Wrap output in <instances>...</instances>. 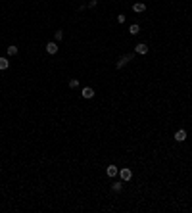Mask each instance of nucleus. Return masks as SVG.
<instances>
[{"instance_id":"15","label":"nucleus","mask_w":192,"mask_h":213,"mask_svg":"<svg viewBox=\"0 0 192 213\" xmlns=\"http://www.w3.org/2000/svg\"><path fill=\"white\" fill-rule=\"evenodd\" d=\"M117 21H119V23H125V16L119 13V16H117Z\"/></svg>"},{"instance_id":"9","label":"nucleus","mask_w":192,"mask_h":213,"mask_svg":"<svg viewBox=\"0 0 192 213\" xmlns=\"http://www.w3.org/2000/svg\"><path fill=\"white\" fill-rule=\"evenodd\" d=\"M129 33H131V35H138V33H140V25H138V23H132V25L129 27Z\"/></svg>"},{"instance_id":"1","label":"nucleus","mask_w":192,"mask_h":213,"mask_svg":"<svg viewBox=\"0 0 192 213\" xmlns=\"http://www.w3.org/2000/svg\"><path fill=\"white\" fill-rule=\"evenodd\" d=\"M119 177H121L123 183H129V180L132 179V171L127 169V167H125V169H119Z\"/></svg>"},{"instance_id":"6","label":"nucleus","mask_w":192,"mask_h":213,"mask_svg":"<svg viewBox=\"0 0 192 213\" xmlns=\"http://www.w3.org/2000/svg\"><path fill=\"white\" fill-rule=\"evenodd\" d=\"M117 173H119V169H117L115 165H108V169H106V175L108 177H115Z\"/></svg>"},{"instance_id":"2","label":"nucleus","mask_w":192,"mask_h":213,"mask_svg":"<svg viewBox=\"0 0 192 213\" xmlns=\"http://www.w3.org/2000/svg\"><path fill=\"white\" fill-rule=\"evenodd\" d=\"M81 96H83V98H86V100H89V98H92V96H94V90L90 88V87H85L83 90H81Z\"/></svg>"},{"instance_id":"16","label":"nucleus","mask_w":192,"mask_h":213,"mask_svg":"<svg viewBox=\"0 0 192 213\" xmlns=\"http://www.w3.org/2000/svg\"><path fill=\"white\" fill-rule=\"evenodd\" d=\"M96 4H98V0H90V2H89V8H94Z\"/></svg>"},{"instance_id":"7","label":"nucleus","mask_w":192,"mask_h":213,"mask_svg":"<svg viewBox=\"0 0 192 213\" xmlns=\"http://www.w3.org/2000/svg\"><path fill=\"white\" fill-rule=\"evenodd\" d=\"M132 10H135L136 13H142V12H146V4H142V2H136L135 6H132Z\"/></svg>"},{"instance_id":"3","label":"nucleus","mask_w":192,"mask_h":213,"mask_svg":"<svg viewBox=\"0 0 192 213\" xmlns=\"http://www.w3.org/2000/svg\"><path fill=\"white\" fill-rule=\"evenodd\" d=\"M175 140H177V142H185V140H186V131L185 129L177 131V133H175Z\"/></svg>"},{"instance_id":"13","label":"nucleus","mask_w":192,"mask_h":213,"mask_svg":"<svg viewBox=\"0 0 192 213\" xmlns=\"http://www.w3.org/2000/svg\"><path fill=\"white\" fill-rule=\"evenodd\" d=\"M69 87H71V88H77V87H79V81H77V79H71V81H69Z\"/></svg>"},{"instance_id":"5","label":"nucleus","mask_w":192,"mask_h":213,"mask_svg":"<svg viewBox=\"0 0 192 213\" xmlns=\"http://www.w3.org/2000/svg\"><path fill=\"white\" fill-rule=\"evenodd\" d=\"M132 60V54H127V56H121L119 58V62H117V67H123L125 63H129Z\"/></svg>"},{"instance_id":"8","label":"nucleus","mask_w":192,"mask_h":213,"mask_svg":"<svg viewBox=\"0 0 192 213\" xmlns=\"http://www.w3.org/2000/svg\"><path fill=\"white\" fill-rule=\"evenodd\" d=\"M46 52H48V54H56V52H58V44H56V42H48V44H46Z\"/></svg>"},{"instance_id":"12","label":"nucleus","mask_w":192,"mask_h":213,"mask_svg":"<svg viewBox=\"0 0 192 213\" xmlns=\"http://www.w3.org/2000/svg\"><path fill=\"white\" fill-rule=\"evenodd\" d=\"M8 54H10V56H16V54H17V46H8Z\"/></svg>"},{"instance_id":"10","label":"nucleus","mask_w":192,"mask_h":213,"mask_svg":"<svg viewBox=\"0 0 192 213\" xmlns=\"http://www.w3.org/2000/svg\"><path fill=\"white\" fill-rule=\"evenodd\" d=\"M8 65H10V62L6 58H0V69H8Z\"/></svg>"},{"instance_id":"4","label":"nucleus","mask_w":192,"mask_h":213,"mask_svg":"<svg viewBox=\"0 0 192 213\" xmlns=\"http://www.w3.org/2000/svg\"><path fill=\"white\" fill-rule=\"evenodd\" d=\"M135 52H136V54H142V56H144V54L148 52V46H146L144 42H138V44L135 46Z\"/></svg>"},{"instance_id":"14","label":"nucleus","mask_w":192,"mask_h":213,"mask_svg":"<svg viewBox=\"0 0 192 213\" xmlns=\"http://www.w3.org/2000/svg\"><path fill=\"white\" fill-rule=\"evenodd\" d=\"M62 39H63V31L58 29V31H56V40H62Z\"/></svg>"},{"instance_id":"11","label":"nucleus","mask_w":192,"mask_h":213,"mask_svg":"<svg viewBox=\"0 0 192 213\" xmlns=\"http://www.w3.org/2000/svg\"><path fill=\"white\" fill-rule=\"evenodd\" d=\"M121 188H123V183H115V184H112V190H113V192H121Z\"/></svg>"}]
</instances>
